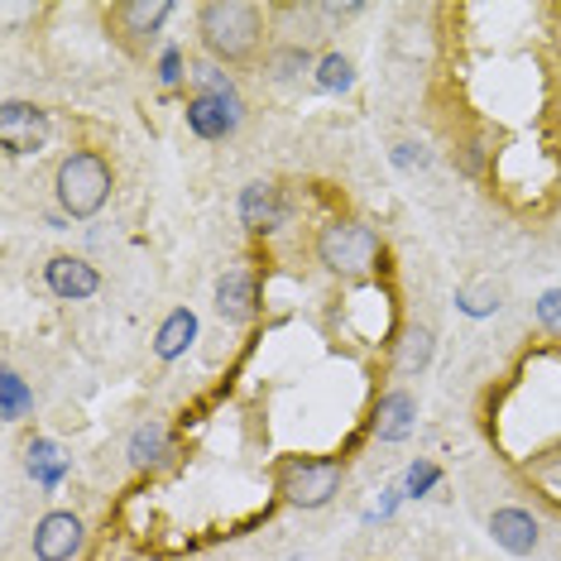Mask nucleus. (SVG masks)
I'll use <instances>...</instances> for the list:
<instances>
[{
	"label": "nucleus",
	"mask_w": 561,
	"mask_h": 561,
	"mask_svg": "<svg viewBox=\"0 0 561 561\" xmlns=\"http://www.w3.org/2000/svg\"><path fill=\"white\" fill-rule=\"evenodd\" d=\"M197 34L216 62H245L264 39V20L245 0H211L197 10Z\"/></svg>",
	"instance_id": "f257e3e1"
},
{
	"label": "nucleus",
	"mask_w": 561,
	"mask_h": 561,
	"mask_svg": "<svg viewBox=\"0 0 561 561\" xmlns=\"http://www.w3.org/2000/svg\"><path fill=\"white\" fill-rule=\"evenodd\" d=\"M54 193H58V207L72 216V221H87L106 207L111 197V163L92 154V149H78L58 163L54 173Z\"/></svg>",
	"instance_id": "f03ea898"
},
{
	"label": "nucleus",
	"mask_w": 561,
	"mask_h": 561,
	"mask_svg": "<svg viewBox=\"0 0 561 561\" xmlns=\"http://www.w3.org/2000/svg\"><path fill=\"white\" fill-rule=\"evenodd\" d=\"M317 254H322L331 274H365L379 254V240L360 221H331L322 240H317Z\"/></svg>",
	"instance_id": "7ed1b4c3"
},
{
	"label": "nucleus",
	"mask_w": 561,
	"mask_h": 561,
	"mask_svg": "<svg viewBox=\"0 0 561 561\" xmlns=\"http://www.w3.org/2000/svg\"><path fill=\"white\" fill-rule=\"evenodd\" d=\"M0 145H5L10 159H24V154H39L48 145V116L30 101H5L0 106Z\"/></svg>",
	"instance_id": "20e7f679"
},
{
	"label": "nucleus",
	"mask_w": 561,
	"mask_h": 561,
	"mask_svg": "<svg viewBox=\"0 0 561 561\" xmlns=\"http://www.w3.org/2000/svg\"><path fill=\"white\" fill-rule=\"evenodd\" d=\"M341 490V461H293L284 470V494L298 508H322Z\"/></svg>",
	"instance_id": "39448f33"
},
{
	"label": "nucleus",
	"mask_w": 561,
	"mask_h": 561,
	"mask_svg": "<svg viewBox=\"0 0 561 561\" xmlns=\"http://www.w3.org/2000/svg\"><path fill=\"white\" fill-rule=\"evenodd\" d=\"M82 538H87L82 518L54 508V514H44L39 528H34V557L39 561H72L82 552Z\"/></svg>",
	"instance_id": "423d86ee"
},
{
	"label": "nucleus",
	"mask_w": 561,
	"mask_h": 561,
	"mask_svg": "<svg viewBox=\"0 0 561 561\" xmlns=\"http://www.w3.org/2000/svg\"><path fill=\"white\" fill-rule=\"evenodd\" d=\"M44 284L62 302H82L101 288V274L87 260H78V254H54V260L44 264Z\"/></svg>",
	"instance_id": "0eeeda50"
},
{
	"label": "nucleus",
	"mask_w": 561,
	"mask_h": 561,
	"mask_svg": "<svg viewBox=\"0 0 561 561\" xmlns=\"http://www.w3.org/2000/svg\"><path fill=\"white\" fill-rule=\"evenodd\" d=\"M240 116H245L240 96H193V101H187V130L202 135V139L236 135Z\"/></svg>",
	"instance_id": "6e6552de"
},
{
	"label": "nucleus",
	"mask_w": 561,
	"mask_h": 561,
	"mask_svg": "<svg viewBox=\"0 0 561 561\" xmlns=\"http://www.w3.org/2000/svg\"><path fill=\"white\" fill-rule=\"evenodd\" d=\"M490 538L504 547L508 557H528L542 542V528L528 508H494L490 514Z\"/></svg>",
	"instance_id": "1a4fd4ad"
},
{
	"label": "nucleus",
	"mask_w": 561,
	"mask_h": 561,
	"mask_svg": "<svg viewBox=\"0 0 561 561\" xmlns=\"http://www.w3.org/2000/svg\"><path fill=\"white\" fill-rule=\"evenodd\" d=\"M240 221H245L250 231H260V236L278 231V226L288 221V202H284V193H278L274 183H250L245 193H240Z\"/></svg>",
	"instance_id": "9d476101"
},
{
	"label": "nucleus",
	"mask_w": 561,
	"mask_h": 561,
	"mask_svg": "<svg viewBox=\"0 0 561 561\" xmlns=\"http://www.w3.org/2000/svg\"><path fill=\"white\" fill-rule=\"evenodd\" d=\"M216 312H221L226 322H236V327L254 322V312H260V284H254L245 270L221 274V284H216Z\"/></svg>",
	"instance_id": "9b49d317"
},
{
	"label": "nucleus",
	"mask_w": 561,
	"mask_h": 561,
	"mask_svg": "<svg viewBox=\"0 0 561 561\" xmlns=\"http://www.w3.org/2000/svg\"><path fill=\"white\" fill-rule=\"evenodd\" d=\"M413 423H417V403L408 389H393L379 399V408H375V437L379 442H403L408 432H413Z\"/></svg>",
	"instance_id": "f8f14e48"
},
{
	"label": "nucleus",
	"mask_w": 561,
	"mask_h": 561,
	"mask_svg": "<svg viewBox=\"0 0 561 561\" xmlns=\"http://www.w3.org/2000/svg\"><path fill=\"white\" fill-rule=\"evenodd\" d=\"M173 15L169 0H125V5L111 10V20H116V30L125 39H145V34H159V24Z\"/></svg>",
	"instance_id": "ddd939ff"
},
{
	"label": "nucleus",
	"mask_w": 561,
	"mask_h": 561,
	"mask_svg": "<svg viewBox=\"0 0 561 561\" xmlns=\"http://www.w3.org/2000/svg\"><path fill=\"white\" fill-rule=\"evenodd\" d=\"M197 341V317L187 312V308H178V312H169V322L159 327V336H154V355L159 360H178L187 346Z\"/></svg>",
	"instance_id": "4468645a"
},
{
	"label": "nucleus",
	"mask_w": 561,
	"mask_h": 561,
	"mask_svg": "<svg viewBox=\"0 0 561 561\" xmlns=\"http://www.w3.org/2000/svg\"><path fill=\"white\" fill-rule=\"evenodd\" d=\"M169 451V427L163 423H139L130 437V466H159Z\"/></svg>",
	"instance_id": "2eb2a0df"
},
{
	"label": "nucleus",
	"mask_w": 561,
	"mask_h": 561,
	"mask_svg": "<svg viewBox=\"0 0 561 561\" xmlns=\"http://www.w3.org/2000/svg\"><path fill=\"white\" fill-rule=\"evenodd\" d=\"M62 470H68V461L58 456L54 442H34V446H30V476L39 480V484H48V490H54V484L62 480Z\"/></svg>",
	"instance_id": "dca6fc26"
},
{
	"label": "nucleus",
	"mask_w": 561,
	"mask_h": 561,
	"mask_svg": "<svg viewBox=\"0 0 561 561\" xmlns=\"http://www.w3.org/2000/svg\"><path fill=\"white\" fill-rule=\"evenodd\" d=\"M351 82H355V62L346 54L317 58V87H322V92H351Z\"/></svg>",
	"instance_id": "f3484780"
},
{
	"label": "nucleus",
	"mask_w": 561,
	"mask_h": 561,
	"mask_svg": "<svg viewBox=\"0 0 561 561\" xmlns=\"http://www.w3.org/2000/svg\"><path fill=\"white\" fill-rule=\"evenodd\" d=\"M193 82H197V96H236V82L221 72V62H197Z\"/></svg>",
	"instance_id": "a211bd4d"
},
{
	"label": "nucleus",
	"mask_w": 561,
	"mask_h": 561,
	"mask_svg": "<svg viewBox=\"0 0 561 561\" xmlns=\"http://www.w3.org/2000/svg\"><path fill=\"white\" fill-rule=\"evenodd\" d=\"M0 393H5V403H0V413H5V423H15V417L30 408L34 399H30V389H24V379L15 375V369H5L0 375Z\"/></svg>",
	"instance_id": "6ab92c4d"
},
{
	"label": "nucleus",
	"mask_w": 561,
	"mask_h": 561,
	"mask_svg": "<svg viewBox=\"0 0 561 561\" xmlns=\"http://www.w3.org/2000/svg\"><path fill=\"white\" fill-rule=\"evenodd\" d=\"M308 68H317L312 62V54L308 48H278V54L270 58V72L278 82H288V78H298V72H308Z\"/></svg>",
	"instance_id": "aec40b11"
},
{
	"label": "nucleus",
	"mask_w": 561,
	"mask_h": 561,
	"mask_svg": "<svg viewBox=\"0 0 561 561\" xmlns=\"http://www.w3.org/2000/svg\"><path fill=\"white\" fill-rule=\"evenodd\" d=\"M427 360H432V331L427 327H413V331H408V346H403V375L423 369Z\"/></svg>",
	"instance_id": "412c9836"
},
{
	"label": "nucleus",
	"mask_w": 561,
	"mask_h": 561,
	"mask_svg": "<svg viewBox=\"0 0 561 561\" xmlns=\"http://www.w3.org/2000/svg\"><path fill=\"white\" fill-rule=\"evenodd\" d=\"M456 302H461V312H470V317H490L494 308H500V298H494L490 288H466Z\"/></svg>",
	"instance_id": "4be33fe9"
},
{
	"label": "nucleus",
	"mask_w": 561,
	"mask_h": 561,
	"mask_svg": "<svg viewBox=\"0 0 561 561\" xmlns=\"http://www.w3.org/2000/svg\"><path fill=\"white\" fill-rule=\"evenodd\" d=\"M538 322L547 331H561V288H547L538 298Z\"/></svg>",
	"instance_id": "5701e85b"
},
{
	"label": "nucleus",
	"mask_w": 561,
	"mask_h": 561,
	"mask_svg": "<svg viewBox=\"0 0 561 561\" xmlns=\"http://www.w3.org/2000/svg\"><path fill=\"white\" fill-rule=\"evenodd\" d=\"M427 145H413V139H403V145H393V163L399 169H427Z\"/></svg>",
	"instance_id": "b1692460"
},
{
	"label": "nucleus",
	"mask_w": 561,
	"mask_h": 561,
	"mask_svg": "<svg viewBox=\"0 0 561 561\" xmlns=\"http://www.w3.org/2000/svg\"><path fill=\"white\" fill-rule=\"evenodd\" d=\"M437 484V466H427V461H417L413 470H408V494H423Z\"/></svg>",
	"instance_id": "393cba45"
},
{
	"label": "nucleus",
	"mask_w": 561,
	"mask_h": 561,
	"mask_svg": "<svg viewBox=\"0 0 561 561\" xmlns=\"http://www.w3.org/2000/svg\"><path fill=\"white\" fill-rule=\"evenodd\" d=\"M159 78L163 82H178V78H183V58H178V48H169V54H163V62H159Z\"/></svg>",
	"instance_id": "a878e982"
}]
</instances>
